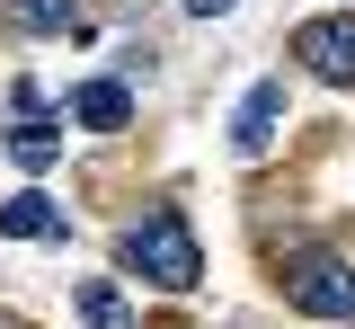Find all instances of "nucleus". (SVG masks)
Here are the masks:
<instances>
[{"mask_svg":"<svg viewBox=\"0 0 355 329\" xmlns=\"http://www.w3.org/2000/svg\"><path fill=\"white\" fill-rule=\"evenodd\" d=\"M9 160H18V169H53V160H62V125H44V116L9 125Z\"/></svg>","mask_w":355,"mask_h":329,"instance_id":"8","label":"nucleus"},{"mask_svg":"<svg viewBox=\"0 0 355 329\" xmlns=\"http://www.w3.org/2000/svg\"><path fill=\"white\" fill-rule=\"evenodd\" d=\"M80 321H89V329H133V303H125L107 276H89V285H80Z\"/></svg>","mask_w":355,"mask_h":329,"instance_id":"9","label":"nucleus"},{"mask_svg":"<svg viewBox=\"0 0 355 329\" xmlns=\"http://www.w3.org/2000/svg\"><path fill=\"white\" fill-rule=\"evenodd\" d=\"M0 329H9V321H0Z\"/></svg>","mask_w":355,"mask_h":329,"instance_id":"11","label":"nucleus"},{"mask_svg":"<svg viewBox=\"0 0 355 329\" xmlns=\"http://www.w3.org/2000/svg\"><path fill=\"white\" fill-rule=\"evenodd\" d=\"M0 232L9 240H71V214H62L44 187H18L9 205H0Z\"/></svg>","mask_w":355,"mask_h":329,"instance_id":"5","label":"nucleus"},{"mask_svg":"<svg viewBox=\"0 0 355 329\" xmlns=\"http://www.w3.org/2000/svg\"><path fill=\"white\" fill-rule=\"evenodd\" d=\"M71 125H89V134H125V125H133V90H125V81H89V90H71Z\"/></svg>","mask_w":355,"mask_h":329,"instance_id":"6","label":"nucleus"},{"mask_svg":"<svg viewBox=\"0 0 355 329\" xmlns=\"http://www.w3.org/2000/svg\"><path fill=\"white\" fill-rule=\"evenodd\" d=\"M0 27H18V36H62V27H80V0H0Z\"/></svg>","mask_w":355,"mask_h":329,"instance_id":"7","label":"nucleus"},{"mask_svg":"<svg viewBox=\"0 0 355 329\" xmlns=\"http://www.w3.org/2000/svg\"><path fill=\"white\" fill-rule=\"evenodd\" d=\"M293 62H311L320 81L355 90V9H338V18H311L302 36H293Z\"/></svg>","mask_w":355,"mask_h":329,"instance_id":"3","label":"nucleus"},{"mask_svg":"<svg viewBox=\"0 0 355 329\" xmlns=\"http://www.w3.org/2000/svg\"><path fill=\"white\" fill-rule=\"evenodd\" d=\"M116 258H125L133 276H151L160 294H196V276H205V249H196V232H187L178 205H151L142 223H125Z\"/></svg>","mask_w":355,"mask_h":329,"instance_id":"1","label":"nucleus"},{"mask_svg":"<svg viewBox=\"0 0 355 329\" xmlns=\"http://www.w3.org/2000/svg\"><path fill=\"white\" fill-rule=\"evenodd\" d=\"M275 125H284V81H258V90L240 98V116H231V151L240 160H266Z\"/></svg>","mask_w":355,"mask_h":329,"instance_id":"4","label":"nucleus"},{"mask_svg":"<svg viewBox=\"0 0 355 329\" xmlns=\"http://www.w3.org/2000/svg\"><path fill=\"white\" fill-rule=\"evenodd\" d=\"M284 303L311 321H355V267L338 249H293L284 258Z\"/></svg>","mask_w":355,"mask_h":329,"instance_id":"2","label":"nucleus"},{"mask_svg":"<svg viewBox=\"0 0 355 329\" xmlns=\"http://www.w3.org/2000/svg\"><path fill=\"white\" fill-rule=\"evenodd\" d=\"M222 9H240V0H187V18H222Z\"/></svg>","mask_w":355,"mask_h":329,"instance_id":"10","label":"nucleus"}]
</instances>
